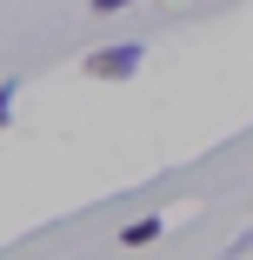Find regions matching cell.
Returning <instances> with one entry per match:
<instances>
[{
	"instance_id": "cell-1",
	"label": "cell",
	"mask_w": 253,
	"mask_h": 260,
	"mask_svg": "<svg viewBox=\"0 0 253 260\" xmlns=\"http://www.w3.org/2000/svg\"><path fill=\"white\" fill-rule=\"evenodd\" d=\"M147 60V40H120V47H100V54H87V80H133Z\"/></svg>"
},
{
	"instance_id": "cell-4",
	"label": "cell",
	"mask_w": 253,
	"mask_h": 260,
	"mask_svg": "<svg viewBox=\"0 0 253 260\" xmlns=\"http://www.w3.org/2000/svg\"><path fill=\"white\" fill-rule=\"evenodd\" d=\"M120 7H133V0H93V14H120Z\"/></svg>"
},
{
	"instance_id": "cell-3",
	"label": "cell",
	"mask_w": 253,
	"mask_h": 260,
	"mask_svg": "<svg viewBox=\"0 0 253 260\" xmlns=\"http://www.w3.org/2000/svg\"><path fill=\"white\" fill-rule=\"evenodd\" d=\"M14 93H20L14 80H7V87H0V127H14Z\"/></svg>"
},
{
	"instance_id": "cell-2",
	"label": "cell",
	"mask_w": 253,
	"mask_h": 260,
	"mask_svg": "<svg viewBox=\"0 0 253 260\" xmlns=\"http://www.w3.org/2000/svg\"><path fill=\"white\" fill-rule=\"evenodd\" d=\"M147 240H160V214H140L120 227V247H147Z\"/></svg>"
}]
</instances>
